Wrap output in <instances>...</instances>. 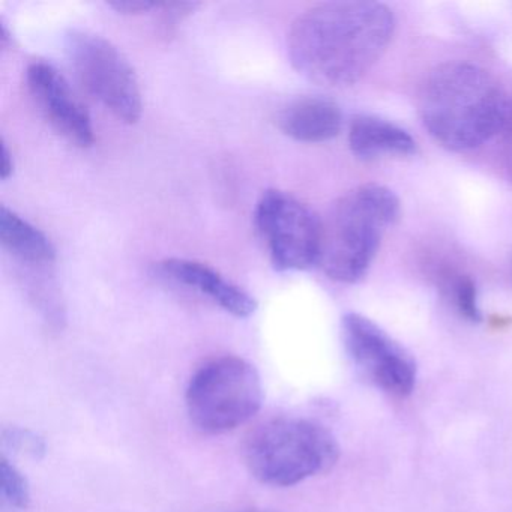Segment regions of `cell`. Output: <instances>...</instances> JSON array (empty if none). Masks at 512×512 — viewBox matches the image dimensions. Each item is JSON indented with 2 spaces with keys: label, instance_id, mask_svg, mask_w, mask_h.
I'll return each instance as SVG.
<instances>
[{
  "label": "cell",
  "instance_id": "cell-1",
  "mask_svg": "<svg viewBox=\"0 0 512 512\" xmlns=\"http://www.w3.org/2000/svg\"><path fill=\"white\" fill-rule=\"evenodd\" d=\"M394 31V13L379 2L316 5L290 28V62L317 85H355L382 58Z\"/></svg>",
  "mask_w": 512,
  "mask_h": 512
},
{
  "label": "cell",
  "instance_id": "cell-2",
  "mask_svg": "<svg viewBox=\"0 0 512 512\" xmlns=\"http://www.w3.org/2000/svg\"><path fill=\"white\" fill-rule=\"evenodd\" d=\"M511 113V95L493 74L470 62L440 65L419 95L422 124L449 151H470L500 137Z\"/></svg>",
  "mask_w": 512,
  "mask_h": 512
},
{
  "label": "cell",
  "instance_id": "cell-3",
  "mask_svg": "<svg viewBox=\"0 0 512 512\" xmlns=\"http://www.w3.org/2000/svg\"><path fill=\"white\" fill-rule=\"evenodd\" d=\"M400 214V200L383 185H359L340 197L322 221L319 265L323 272L337 283L362 280L383 235L397 223Z\"/></svg>",
  "mask_w": 512,
  "mask_h": 512
},
{
  "label": "cell",
  "instance_id": "cell-4",
  "mask_svg": "<svg viewBox=\"0 0 512 512\" xmlns=\"http://www.w3.org/2000/svg\"><path fill=\"white\" fill-rule=\"evenodd\" d=\"M338 457L340 448L331 431L302 418L269 419L244 442L245 466L257 481L272 487H292L329 472Z\"/></svg>",
  "mask_w": 512,
  "mask_h": 512
},
{
  "label": "cell",
  "instance_id": "cell-5",
  "mask_svg": "<svg viewBox=\"0 0 512 512\" xmlns=\"http://www.w3.org/2000/svg\"><path fill=\"white\" fill-rule=\"evenodd\" d=\"M188 416L203 433L221 434L250 421L263 401L259 371L239 356L203 364L188 383Z\"/></svg>",
  "mask_w": 512,
  "mask_h": 512
},
{
  "label": "cell",
  "instance_id": "cell-6",
  "mask_svg": "<svg viewBox=\"0 0 512 512\" xmlns=\"http://www.w3.org/2000/svg\"><path fill=\"white\" fill-rule=\"evenodd\" d=\"M67 53L77 79L89 95L124 124H136L143 103L136 71L106 38L88 31L67 37Z\"/></svg>",
  "mask_w": 512,
  "mask_h": 512
},
{
  "label": "cell",
  "instance_id": "cell-7",
  "mask_svg": "<svg viewBox=\"0 0 512 512\" xmlns=\"http://www.w3.org/2000/svg\"><path fill=\"white\" fill-rule=\"evenodd\" d=\"M254 226L277 271H305L319 265L322 221L298 197L265 191L254 211Z\"/></svg>",
  "mask_w": 512,
  "mask_h": 512
},
{
  "label": "cell",
  "instance_id": "cell-8",
  "mask_svg": "<svg viewBox=\"0 0 512 512\" xmlns=\"http://www.w3.org/2000/svg\"><path fill=\"white\" fill-rule=\"evenodd\" d=\"M344 347L353 364L383 391L406 398L416 383V362L379 325L358 313L341 320Z\"/></svg>",
  "mask_w": 512,
  "mask_h": 512
},
{
  "label": "cell",
  "instance_id": "cell-9",
  "mask_svg": "<svg viewBox=\"0 0 512 512\" xmlns=\"http://www.w3.org/2000/svg\"><path fill=\"white\" fill-rule=\"evenodd\" d=\"M26 82L32 98L56 133L79 148L94 145L91 115L68 80L52 64L32 62L26 71Z\"/></svg>",
  "mask_w": 512,
  "mask_h": 512
},
{
  "label": "cell",
  "instance_id": "cell-10",
  "mask_svg": "<svg viewBox=\"0 0 512 512\" xmlns=\"http://www.w3.org/2000/svg\"><path fill=\"white\" fill-rule=\"evenodd\" d=\"M155 272L166 280L190 287L208 296L224 311L239 319H245L256 313V299L247 290L242 289L206 263L170 257L158 262L155 265Z\"/></svg>",
  "mask_w": 512,
  "mask_h": 512
},
{
  "label": "cell",
  "instance_id": "cell-11",
  "mask_svg": "<svg viewBox=\"0 0 512 512\" xmlns=\"http://www.w3.org/2000/svg\"><path fill=\"white\" fill-rule=\"evenodd\" d=\"M341 124L338 104L319 95L296 98L277 115L278 128L296 142H328L340 134Z\"/></svg>",
  "mask_w": 512,
  "mask_h": 512
},
{
  "label": "cell",
  "instance_id": "cell-12",
  "mask_svg": "<svg viewBox=\"0 0 512 512\" xmlns=\"http://www.w3.org/2000/svg\"><path fill=\"white\" fill-rule=\"evenodd\" d=\"M349 146L352 154L364 161L416 154V142L406 130L370 115L353 119L349 128Z\"/></svg>",
  "mask_w": 512,
  "mask_h": 512
},
{
  "label": "cell",
  "instance_id": "cell-13",
  "mask_svg": "<svg viewBox=\"0 0 512 512\" xmlns=\"http://www.w3.org/2000/svg\"><path fill=\"white\" fill-rule=\"evenodd\" d=\"M0 242L14 259L25 265L50 266L55 263L56 248L46 233L7 206L0 209Z\"/></svg>",
  "mask_w": 512,
  "mask_h": 512
},
{
  "label": "cell",
  "instance_id": "cell-14",
  "mask_svg": "<svg viewBox=\"0 0 512 512\" xmlns=\"http://www.w3.org/2000/svg\"><path fill=\"white\" fill-rule=\"evenodd\" d=\"M442 290L452 302L457 313L472 323L482 320L478 302V287L470 275L461 272H446L443 275Z\"/></svg>",
  "mask_w": 512,
  "mask_h": 512
},
{
  "label": "cell",
  "instance_id": "cell-15",
  "mask_svg": "<svg viewBox=\"0 0 512 512\" xmlns=\"http://www.w3.org/2000/svg\"><path fill=\"white\" fill-rule=\"evenodd\" d=\"M0 476H2V497L5 502L11 508H28L31 503V488H29L28 479L5 455L0 464Z\"/></svg>",
  "mask_w": 512,
  "mask_h": 512
},
{
  "label": "cell",
  "instance_id": "cell-16",
  "mask_svg": "<svg viewBox=\"0 0 512 512\" xmlns=\"http://www.w3.org/2000/svg\"><path fill=\"white\" fill-rule=\"evenodd\" d=\"M4 445L14 454L28 455L40 460L46 455V442L43 437L26 428L11 427L4 430Z\"/></svg>",
  "mask_w": 512,
  "mask_h": 512
},
{
  "label": "cell",
  "instance_id": "cell-17",
  "mask_svg": "<svg viewBox=\"0 0 512 512\" xmlns=\"http://www.w3.org/2000/svg\"><path fill=\"white\" fill-rule=\"evenodd\" d=\"M199 4H163V28L170 34L179 22L190 16Z\"/></svg>",
  "mask_w": 512,
  "mask_h": 512
},
{
  "label": "cell",
  "instance_id": "cell-18",
  "mask_svg": "<svg viewBox=\"0 0 512 512\" xmlns=\"http://www.w3.org/2000/svg\"><path fill=\"white\" fill-rule=\"evenodd\" d=\"M110 7L122 14H142L154 10L158 4L143 2V0H118V2H110Z\"/></svg>",
  "mask_w": 512,
  "mask_h": 512
},
{
  "label": "cell",
  "instance_id": "cell-19",
  "mask_svg": "<svg viewBox=\"0 0 512 512\" xmlns=\"http://www.w3.org/2000/svg\"><path fill=\"white\" fill-rule=\"evenodd\" d=\"M500 139L503 142V164H505L506 173L512 182V113L505 130L500 134Z\"/></svg>",
  "mask_w": 512,
  "mask_h": 512
},
{
  "label": "cell",
  "instance_id": "cell-20",
  "mask_svg": "<svg viewBox=\"0 0 512 512\" xmlns=\"http://www.w3.org/2000/svg\"><path fill=\"white\" fill-rule=\"evenodd\" d=\"M14 172L13 152L8 149L7 143H2V166H0V176L4 181L10 179Z\"/></svg>",
  "mask_w": 512,
  "mask_h": 512
},
{
  "label": "cell",
  "instance_id": "cell-21",
  "mask_svg": "<svg viewBox=\"0 0 512 512\" xmlns=\"http://www.w3.org/2000/svg\"><path fill=\"white\" fill-rule=\"evenodd\" d=\"M11 41H13V38H11L10 31H8L7 25L2 23V29H0V44H2V49H7Z\"/></svg>",
  "mask_w": 512,
  "mask_h": 512
},
{
  "label": "cell",
  "instance_id": "cell-22",
  "mask_svg": "<svg viewBox=\"0 0 512 512\" xmlns=\"http://www.w3.org/2000/svg\"><path fill=\"white\" fill-rule=\"evenodd\" d=\"M253 512H257V511H253Z\"/></svg>",
  "mask_w": 512,
  "mask_h": 512
}]
</instances>
